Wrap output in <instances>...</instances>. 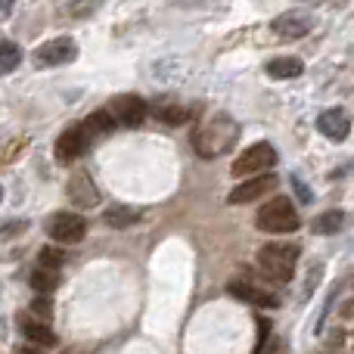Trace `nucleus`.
<instances>
[{
    "instance_id": "nucleus-1",
    "label": "nucleus",
    "mask_w": 354,
    "mask_h": 354,
    "mask_svg": "<svg viewBox=\"0 0 354 354\" xmlns=\"http://www.w3.org/2000/svg\"><path fill=\"white\" fill-rule=\"evenodd\" d=\"M236 137L239 128L230 115H212L193 131V147L202 159H218V156L230 153Z\"/></svg>"
},
{
    "instance_id": "nucleus-2",
    "label": "nucleus",
    "mask_w": 354,
    "mask_h": 354,
    "mask_svg": "<svg viewBox=\"0 0 354 354\" xmlns=\"http://www.w3.org/2000/svg\"><path fill=\"white\" fill-rule=\"evenodd\" d=\"M295 261H299V245L292 243H268L258 252V268L274 283H286L295 274Z\"/></svg>"
},
{
    "instance_id": "nucleus-3",
    "label": "nucleus",
    "mask_w": 354,
    "mask_h": 354,
    "mask_svg": "<svg viewBox=\"0 0 354 354\" xmlns=\"http://www.w3.org/2000/svg\"><path fill=\"white\" fill-rule=\"evenodd\" d=\"M255 224H258V230H264V233H292L301 227V218L286 196H277V199L261 205Z\"/></svg>"
},
{
    "instance_id": "nucleus-4",
    "label": "nucleus",
    "mask_w": 354,
    "mask_h": 354,
    "mask_svg": "<svg viewBox=\"0 0 354 354\" xmlns=\"http://www.w3.org/2000/svg\"><path fill=\"white\" fill-rule=\"evenodd\" d=\"M274 165H277V149L270 147V143H255V147H249L245 153L236 156L230 171H233V177H252V174L270 171Z\"/></svg>"
},
{
    "instance_id": "nucleus-5",
    "label": "nucleus",
    "mask_w": 354,
    "mask_h": 354,
    "mask_svg": "<svg viewBox=\"0 0 354 354\" xmlns=\"http://www.w3.org/2000/svg\"><path fill=\"white\" fill-rule=\"evenodd\" d=\"M78 56V44L72 37H53V41H44L41 47L35 50V66L37 68H56V66H66Z\"/></svg>"
},
{
    "instance_id": "nucleus-6",
    "label": "nucleus",
    "mask_w": 354,
    "mask_h": 354,
    "mask_svg": "<svg viewBox=\"0 0 354 354\" xmlns=\"http://www.w3.org/2000/svg\"><path fill=\"white\" fill-rule=\"evenodd\" d=\"M84 230H87L84 218L75 212H56V214H50V221H47V236L56 239V243H66V245L81 243Z\"/></svg>"
},
{
    "instance_id": "nucleus-7",
    "label": "nucleus",
    "mask_w": 354,
    "mask_h": 354,
    "mask_svg": "<svg viewBox=\"0 0 354 354\" xmlns=\"http://www.w3.org/2000/svg\"><path fill=\"white\" fill-rule=\"evenodd\" d=\"M277 187H280V177H277V174H270V171L252 174L249 180L236 183V189L227 196V202H230V205H245V202L261 199L264 193H270V189H277Z\"/></svg>"
},
{
    "instance_id": "nucleus-8",
    "label": "nucleus",
    "mask_w": 354,
    "mask_h": 354,
    "mask_svg": "<svg viewBox=\"0 0 354 354\" xmlns=\"http://www.w3.org/2000/svg\"><path fill=\"white\" fill-rule=\"evenodd\" d=\"M112 115V122L115 124H124V128H137V124L147 118V100H140L137 93H122V97H115L109 103V109H106Z\"/></svg>"
},
{
    "instance_id": "nucleus-9",
    "label": "nucleus",
    "mask_w": 354,
    "mask_h": 354,
    "mask_svg": "<svg viewBox=\"0 0 354 354\" xmlns=\"http://www.w3.org/2000/svg\"><path fill=\"white\" fill-rule=\"evenodd\" d=\"M87 147H91V140H87L84 128H81V124H72V128H66L59 134V140H56V159L59 162H75V159H81V156L87 153Z\"/></svg>"
},
{
    "instance_id": "nucleus-10",
    "label": "nucleus",
    "mask_w": 354,
    "mask_h": 354,
    "mask_svg": "<svg viewBox=\"0 0 354 354\" xmlns=\"http://www.w3.org/2000/svg\"><path fill=\"white\" fill-rule=\"evenodd\" d=\"M270 28L280 37H305L308 31L314 28V16H308V12H301V10H289V12H283V16H277L274 22H270Z\"/></svg>"
},
{
    "instance_id": "nucleus-11",
    "label": "nucleus",
    "mask_w": 354,
    "mask_h": 354,
    "mask_svg": "<svg viewBox=\"0 0 354 354\" xmlns=\"http://www.w3.org/2000/svg\"><path fill=\"white\" fill-rule=\"evenodd\" d=\"M317 131L326 140L342 143V140H348V134H351V122L342 109H326V112H320V118H317Z\"/></svg>"
},
{
    "instance_id": "nucleus-12",
    "label": "nucleus",
    "mask_w": 354,
    "mask_h": 354,
    "mask_svg": "<svg viewBox=\"0 0 354 354\" xmlns=\"http://www.w3.org/2000/svg\"><path fill=\"white\" fill-rule=\"evenodd\" d=\"M68 199H72L78 208L97 205V202H100V193H97V183L91 180V174H84V171L72 174V180H68Z\"/></svg>"
},
{
    "instance_id": "nucleus-13",
    "label": "nucleus",
    "mask_w": 354,
    "mask_h": 354,
    "mask_svg": "<svg viewBox=\"0 0 354 354\" xmlns=\"http://www.w3.org/2000/svg\"><path fill=\"white\" fill-rule=\"evenodd\" d=\"M19 330H22V336L28 339L35 348H53L56 345V333L50 330L47 324H41L37 317H22L19 320Z\"/></svg>"
},
{
    "instance_id": "nucleus-14",
    "label": "nucleus",
    "mask_w": 354,
    "mask_h": 354,
    "mask_svg": "<svg viewBox=\"0 0 354 354\" xmlns=\"http://www.w3.org/2000/svg\"><path fill=\"white\" fill-rule=\"evenodd\" d=\"M230 295H236V299L249 301V305H258V308H277V299L270 292H264V289L252 286V283H243V280H233L230 286Z\"/></svg>"
},
{
    "instance_id": "nucleus-15",
    "label": "nucleus",
    "mask_w": 354,
    "mask_h": 354,
    "mask_svg": "<svg viewBox=\"0 0 354 354\" xmlns=\"http://www.w3.org/2000/svg\"><path fill=\"white\" fill-rule=\"evenodd\" d=\"M84 128V134H87V140H97V137H106V134H112V128H115V122H112V115L106 109H100V112H93V115H87V122L81 124Z\"/></svg>"
},
{
    "instance_id": "nucleus-16",
    "label": "nucleus",
    "mask_w": 354,
    "mask_h": 354,
    "mask_svg": "<svg viewBox=\"0 0 354 354\" xmlns=\"http://www.w3.org/2000/svg\"><path fill=\"white\" fill-rule=\"evenodd\" d=\"M301 72H305V66H301V59H295V56H280V59L268 62L270 78H299Z\"/></svg>"
},
{
    "instance_id": "nucleus-17",
    "label": "nucleus",
    "mask_w": 354,
    "mask_h": 354,
    "mask_svg": "<svg viewBox=\"0 0 354 354\" xmlns=\"http://www.w3.org/2000/svg\"><path fill=\"white\" fill-rule=\"evenodd\" d=\"M31 286H35L41 295H50L56 286H59V270L44 268V264H41V268H37L35 274H31Z\"/></svg>"
},
{
    "instance_id": "nucleus-18",
    "label": "nucleus",
    "mask_w": 354,
    "mask_h": 354,
    "mask_svg": "<svg viewBox=\"0 0 354 354\" xmlns=\"http://www.w3.org/2000/svg\"><path fill=\"white\" fill-rule=\"evenodd\" d=\"M103 221H106L109 227H118V230H122V227L137 224V221H140V214H137L134 208H128V205H112L109 212L103 214Z\"/></svg>"
},
{
    "instance_id": "nucleus-19",
    "label": "nucleus",
    "mask_w": 354,
    "mask_h": 354,
    "mask_svg": "<svg viewBox=\"0 0 354 354\" xmlns=\"http://www.w3.org/2000/svg\"><path fill=\"white\" fill-rule=\"evenodd\" d=\"M22 62V50H19V44L6 41V37H0V75L12 72V68Z\"/></svg>"
},
{
    "instance_id": "nucleus-20",
    "label": "nucleus",
    "mask_w": 354,
    "mask_h": 354,
    "mask_svg": "<svg viewBox=\"0 0 354 354\" xmlns=\"http://www.w3.org/2000/svg\"><path fill=\"white\" fill-rule=\"evenodd\" d=\"M342 221H345L342 212H324L311 227H314V233H336L342 227Z\"/></svg>"
},
{
    "instance_id": "nucleus-21",
    "label": "nucleus",
    "mask_w": 354,
    "mask_h": 354,
    "mask_svg": "<svg viewBox=\"0 0 354 354\" xmlns=\"http://www.w3.org/2000/svg\"><path fill=\"white\" fill-rule=\"evenodd\" d=\"M41 264H44V268L59 270L62 264H66V255H62V249H53V245H47V249H41Z\"/></svg>"
},
{
    "instance_id": "nucleus-22",
    "label": "nucleus",
    "mask_w": 354,
    "mask_h": 354,
    "mask_svg": "<svg viewBox=\"0 0 354 354\" xmlns=\"http://www.w3.org/2000/svg\"><path fill=\"white\" fill-rule=\"evenodd\" d=\"M100 6V0H75L72 6H68V12L72 16H87V12H93Z\"/></svg>"
},
{
    "instance_id": "nucleus-23",
    "label": "nucleus",
    "mask_w": 354,
    "mask_h": 354,
    "mask_svg": "<svg viewBox=\"0 0 354 354\" xmlns=\"http://www.w3.org/2000/svg\"><path fill=\"white\" fill-rule=\"evenodd\" d=\"M159 118H165V122H171V124H180V122H187V112L183 109H165Z\"/></svg>"
},
{
    "instance_id": "nucleus-24",
    "label": "nucleus",
    "mask_w": 354,
    "mask_h": 354,
    "mask_svg": "<svg viewBox=\"0 0 354 354\" xmlns=\"http://www.w3.org/2000/svg\"><path fill=\"white\" fill-rule=\"evenodd\" d=\"M31 311H35V317H37V314H41V317H50V301L47 299H35Z\"/></svg>"
},
{
    "instance_id": "nucleus-25",
    "label": "nucleus",
    "mask_w": 354,
    "mask_h": 354,
    "mask_svg": "<svg viewBox=\"0 0 354 354\" xmlns=\"http://www.w3.org/2000/svg\"><path fill=\"white\" fill-rule=\"evenodd\" d=\"M12 3H16V0H0V19H6L12 12Z\"/></svg>"
},
{
    "instance_id": "nucleus-26",
    "label": "nucleus",
    "mask_w": 354,
    "mask_h": 354,
    "mask_svg": "<svg viewBox=\"0 0 354 354\" xmlns=\"http://www.w3.org/2000/svg\"><path fill=\"white\" fill-rule=\"evenodd\" d=\"M16 354H44V348H35V345H31V348H19Z\"/></svg>"
},
{
    "instance_id": "nucleus-27",
    "label": "nucleus",
    "mask_w": 354,
    "mask_h": 354,
    "mask_svg": "<svg viewBox=\"0 0 354 354\" xmlns=\"http://www.w3.org/2000/svg\"><path fill=\"white\" fill-rule=\"evenodd\" d=\"M0 196H3V189H0Z\"/></svg>"
}]
</instances>
